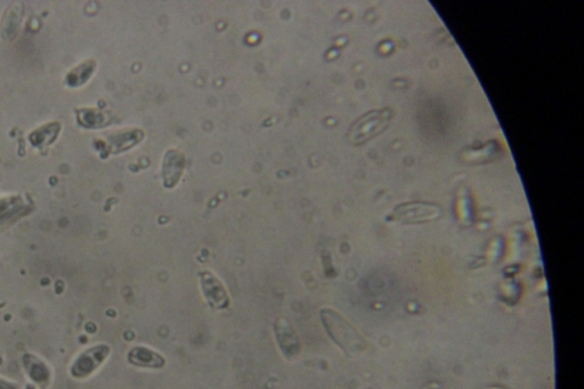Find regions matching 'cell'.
Segmentation results:
<instances>
[{"mask_svg":"<svg viewBox=\"0 0 584 389\" xmlns=\"http://www.w3.org/2000/svg\"><path fill=\"white\" fill-rule=\"evenodd\" d=\"M110 349L106 345L93 347L83 353L75 365L72 367V374L77 378H84L92 374L95 369L99 368V365L106 360Z\"/></svg>","mask_w":584,"mask_h":389,"instance_id":"cell-4","label":"cell"},{"mask_svg":"<svg viewBox=\"0 0 584 389\" xmlns=\"http://www.w3.org/2000/svg\"><path fill=\"white\" fill-rule=\"evenodd\" d=\"M99 117H103V115H93V119H95V118H99ZM88 125H90V126H94V125H96V121L95 120L90 121V122H88Z\"/></svg>","mask_w":584,"mask_h":389,"instance_id":"cell-10","label":"cell"},{"mask_svg":"<svg viewBox=\"0 0 584 389\" xmlns=\"http://www.w3.org/2000/svg\"><path fill=\"white\" fill-rule=\"evenodd\" d=\"M129 362L138 367L146 368H159L164 365L162 356L145 347H136L129 353Z\"/></svg>","mask_w":584,"mask_h":389,"instance_id":"cell-7","label":"cell"},{"mask_svg":"<svg viewBox=\"0 0 584 389\" xmlns=\"http://www.w3.org/2000/svg\"><path fill=\"white\" fill-rule=\"evenodd\" d=\"M0 389H16L12 383H7L5 380L0 379Z\"/></svg>","mask_w":584,"mask_h":389,"instance_id":"cell-9","label":"cell"},{"mask_svg":"<svg viewBox=\"0 0 584 389\" xmlns=\"http://www.w3.org/2000/svg\"><path fill=\"white\" fill-rule=\"evenodd\" d=\"M276 332L278 341L283 351H298L299 339L294 327L287 320H278L276 323Z\"/></svg>","mask_w":584,"mask_h":389,"instance_id":"cell-6","label":"cell"},{"mask_svg":"<svg viewBox=\"0 0 584 389\" xmlns=\"http://www.w3.org/2000/svg\"><path fill=\"white\" fill-rule=\"evenodd\" d=\"M321 318L329 334L340 346L350 347L352 344L357 345L359 340H362L355 329L340 316L339 313L334 312L332 309H323Z\"/></svg>","mask_w":584,"mask_h":389,"instance_id":"cell-2","label":"cell"},{"mask_svg":"<svg viewBox=\"0 0 584 389\" xmlns=\"http://www.w3.org/2000/svg\"><path fill=\"white\" fill-rule=\"evenodd\" d=\"M200 280L204 297L213 309H224L229 307V297L227 291L223 283L213 273L208 271L200 273Z\"/></svg>","mask_w":584,"mask_h":389,"instance_id":"cell-3","label":"cell"},{"mask_svg":"<svg viewBox=\"0 0 584 389\" xmlns=\"http://www.w3.org/2000/svg\"><path fill=\"white\" fill-rule=\"evenodd\" d=\"M27 360V371H28L29 376L36 383H45L48 379V370H47L46 365L41 363L39 360L36 358H28Z\"/></svg>","mask_w":584,"mask_h":389,"instance_id":"cell-8","label":"cell"},{"mask_svg":"<svg viewBox=\"0 0 584 389\" xmlns=\"http://www.w3.org/2000/svg\"><path fill=\"white\" fill-rule=\"evenodd\" d=\"M184 169V158L180 152L168 151L164 161V182L166 188H173L180 182Z\"/></svg>","mask_w":584,"mask_h":389,"instance_id":"cell-5","label":"cell"},{"mask_svg":"<svg viewBox=\"0 0 584 389\" xmlns=\"http://www.w3.org/2000/svg\"><path fill=\"white\" fill-rule=\"evenodd\" d=\"M392 119L390 108H383L362 115L350 127L348 139L354 144H361L376 136L386 128Z\"/></svg>","mask_w":584,"mask_h":389,"instance_id":"cell-1","label":"cell"}]
</instances>
